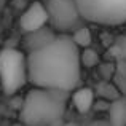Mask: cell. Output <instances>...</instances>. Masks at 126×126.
I'll list each match as a JSON object with an SVG mask.
<instances>
[{
  "label": "cell",
  "instance_id": "6da1fadb",
  "mask_svg": "<svg viewBox=\"0 0 126 126\" xmlns=\"http://www.w3.org/2000/svg\"><path fill=\"white\" fill-rule=\"evenodd\" d=\"M80 48L69 34H59L43 48L27 54L29 83L35 88L74 91L81 81Z\"/></svg>",
  "mask_w": 126,
  "mask_h": 126
},
{
  "label": "cell",
  "instance_id": "7a4b0ae2",
  "mask_svg": "<svg viewBox=\"0 0 126 126\" xmlns=\"http://www.w3.org/2000/svg\"><path fill=\"white\" fill-rule=\"evenodd\" d=\"M67 110V91L34 88L19 107V123L24 126H49L59 123Z\"/></svg>",
  "mask_w": 126,
  "mask_h": 126
},
{
  "label": "cell",
  "instance_id": "3957f363",
  "mask_svg": "<svg viewBox=\"0 0 126 126\" xmlns=\"http://www.w3.org/2000/svg\"><path fill=\"white\" fill-rule=\"evenodd\" d=\"M27 81V54L18 48H3L0 51V83L3 93L13 96Z\"/></svg>",
  "mask_w": 126,
  "mask_h": 126
},
{
  "label": "cell",
  "instance_id": "277c9868",
  "mask_svg": "<svg viewBox=\"0 0 126 126\" xmlns=\"http://www.w3.org/2000/svg\"><path fill=\"white\" fill-rule=\"evenodd\" d=\"M85 21L101 26L126 24V0H75Z\"/></svg>",
  "mask_w": 126,
  "mask_h": 126
},
{
  "label": "cell",
  "instance_id": "5b68a950",
  "mask_svg": "<svg viewBox=\"0 0 126 126\" xmlns=\"http://www.w3.org/2000/svg\"><path fill=\"white\" fill-rule=\"evenodd\" d=\"M45 6L48 10V24L58 34H72L85 21L75 0H48Z\"/></svg>",
  "mask_w": 126,
  "mask_h": 126
},
{
  "label": "cell",
  "instance_id": "8992f818",
  "mask_svg": "<svg viewBox=\"0 0 126 126\" xmlns=\"http://www.w3.org/2000/svg\"><path fill=\"white\" fill-rule=\"evenodd\" d=\"M19 26H21L22 32L37 31L43 26H48V10H46V6L40 2L31 3L27 6V10L21 15Z\"/></svg>",
  "mask_w": 126,
  "mask_h": 126
},
{
  "label": "cell",
  "instance_id": "52a82bcc",
  "mask_svg": "<svg viewBox=\"0 0 126 126\" xmlns=\"http://www.w3.org/2000/svg\"><path fill=\"white\" fill-rule=\"evenodd\" d=\"M56 35H58V32L51 26H43L37 31L24 32V35H22V48L29 54V53L37 51V49L43 48L45 45H48L49 42H53L56 38Z\"/></svg>",
  "mask_w": 126,
  "mask_h": 126
},
{
  "label": "cell",
  "instance_id": "ba28073f",
  "mask_svg": "<svg viewBox=\"0 0 126 126\" xmlns=\"http://www.w3.org/2000/svg\"><path fill=\"white\" fill-rule=\"evenodd\" d=\"M70 101H72V104H74L75 110H77L78 113L85 115V113H88L93 109V105H94L96 93H94V89H91V88H77V89L72 91Z\"/></svg>",
  "mask_w": 126,
  "mask_h": 126
},
{
  "label": "cell",
  "instance_id": "9c48e42d",
  "mask_svg": "<svg viewBox=\"0 0 126 126\" xmlns=\"http://www.w3.org/2000/svg\"><path fill=\"white\" fill-rule=\"evenodd\" d=\"M109 121L112 126H126V96H120L110 102Z\"/></svg>",
  "mask_w": 126,
  "mask_h": 126
},
{
  "label": "cell",
  "instance_id": "30bf717a",
  "mask_svg": "<svg viewBox=\"0 0 126 126\" xmlns=\"http://www.w3.org/2000/svg\"><path fill=\"white\" fill-rule=\"evenodd\" d=\"M96 86H97V88H96L94 93L99 99H105V101L112 102V101H115V99H118L121 96L120 91H118V88L115 86V83L112 80H104V81H101V83H97Z\"/></svg>",
  "mask_w": 126,
  "mask_h": 126
},
{
  "label": "cell",
  "instance_id": "8fae6325",
  "mask_svg": "<svg viewBox=\"0 0 126 126\" xmlns=\"http://www.w3.org/2000/svg\"><path fill=\"white\" fill-rule=\"evenodd\" d=\"M70 37H72V40H74V43L78 48H88L93 43V34L85 26H81V27H78L75 32H72Z\"/></svg>",
  "mask_w": 126,
  "mask_h": 126
},
{
  "label": "cell",
  "instance_id": "7c38bea8",
  "mask_svg": "<svg viewBox=\"0 0 126 126\" xmlns=\"http://www.w3.org/2000/svg\"><path fill=\"white\" fill-rule=\"evenodd\" d=\"M109 54L117 61H126V34L120 35L109 46Z\"/></svg>",
  "mask_w": 126,
  "mask_h": 126
},
{
  "label": "cell",
  "instance_id": "4fadbf2b",
  "mask_svg": "<svg viewBox=\"0 0 126 126\" xmlns=\"http://www.w3.org/2000/svg\"><path fill=\"white\" fill-rule=\"evenodd\" d=\"M80 61L83 67H96V65L101 64V58H99V53L96 49H93L91 46L83 48V51H80Z\"/></svg>",
  "mask_w": 126,
  "mask_h": 126
},
{
  "label": "cell",
  "instance_id": "5bb4252c",
  "mask_svg": "<svg viewBox=\"0 0 126 126\" xmlns=\"http://www.w3.org/2000/svg\"><path fill=\"white\" fill-rule=\"evenodd\" d=\"M112 81L115 83V86L118 88L121 96H126V74H120V72H115Z\"/></svg>",
  "mask_w": 126,
  "mask_h": 126
},
{
  "label": "cell",
  "instance_id": "9a60e30c",
  "mask_svg": "<svg viewBox=\"0 0 126 126\" xmlns=\"http://www.w3.org/2000/svg\"><path fill=\"white\" fill-rule=\"evenodd\" d=\"M115 70H117V65L115 64H104L99 67V72L104 77V80H112L115 75Z\"/></svg>",
  "mask_w": 126,
  "mask_h": 126
},
{
  "label": "cell",
  "instance_id": "2e32d148",
  "mask_svg": "<svg viewBox=\"0 0 126 126\" xmlns=\"http://www.w3.org/2000/svg\"><path fill=\"white\" fill-rule=\"evenodd\" d=\"M91 126H112V125H110L109 120H102V121H96V123H93Z\"/></svg>",
  "mask_w": 126,
  "mask_h": 126
},
{
  "label": "cell",
  "instance_id": "e0dca14e",
  "mask_svg": "<svg viewBox=\"0 0 126 126\" xmlns=\"http://www.w3.org/2000/svg\"><path fill=\"white\" fill-rule=\"evenodd\" d=\"M62 126H78L77 123H65V125H62Z\"/></svg>",
  "mask_w": 126,
  "mask_h": 126
},
{
  "label": "cell",
  "instance_id": "ac0fdd59",
  "mask_svg": "<svg viewBox=\"0 0 126 126\" xmlns=\"http://www.w3.org/2000/svg\"><path fill=\"white\" fill-rule=\"evenodd\" d=\"M10 126H24V125H21V123H18V125H10Z\"/></svg>",
  "mask_w": 126,
  "mask_h": 126
}]
</instances>
